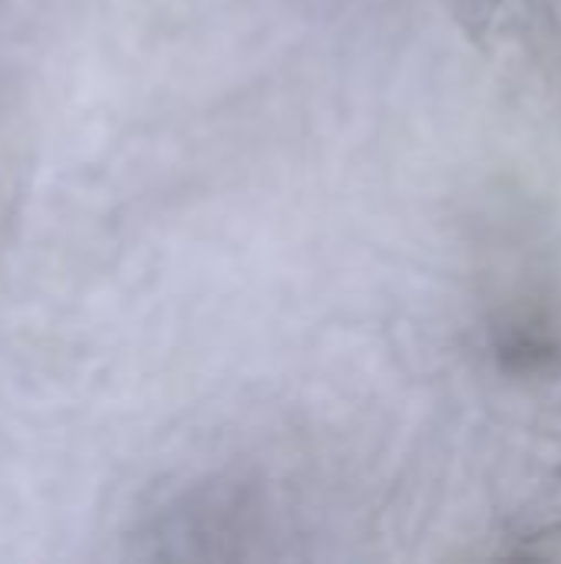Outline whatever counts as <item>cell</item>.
<instances>
[{
	"instance_id": "1",
	"label": "cell",
	"mask_w": 561,
	"mask_h": 564,
	"mask_svg": "<svg viewBox=\"0 0 561 564\" xmlns=\"http://www.w3.org/2000/svg\"><path fill=\"white\" fill-rule=\"evenodd\" d=\"M288 539L271 496L241 476H205L162 492L129 532L132 555L165 562L278 558Z\"/></svg>"
}]
</instances>
